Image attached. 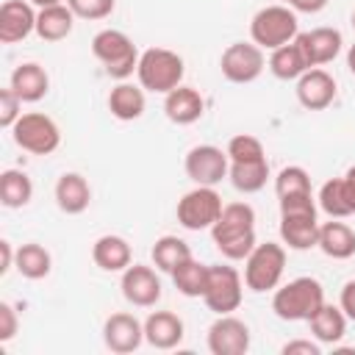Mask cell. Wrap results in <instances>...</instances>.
I'll list each match as a JSON object with an SVG mask.
<instances>
[{"instance_id":"1","label":"cell","mask_w":355,"mask_h":355,"mask_svg":"<svg viewBox=\"0 0 355 355\" xmlns=\"http://www.w3.org/2000/svg\"><path fill=\"white\" fill-rule=\"evenodd\" d=\"M211 239L222 258L227 261H244L258 239H255V211L250 202H227L211 227Z\"/></svg>"},{"instance_id":"2","label":"cell","mask_w":355,"mask_h":355,"mask_svg":"<svg viewBox=\"0 0 355 355\" xmlns=\"http://www.w3.org/2000/svg\"><path fill=\"white\" fill-rule=\"evenodd\" d=\"M324 305V288L316 277H294L275 288L272 311L283 322H308Z\"/></svg>"},{"instance_id":"3","label":"cell","mask_w":355,"mask_h":355,"mask_svg":"<svg viewBox=\"0 0 355 355\" xmlns=\"http://www.w3.org/2000/svg\"><path fill=\"white\" fill-rule=\"evenodd\" d=\"M183 75H186V64L175 50H169V47H147V50H141L139 67H136V78H139V86L144 92L169 94L172 89H178L183 83Z\"/></svg>"},{"instance_id":"4","label":"cell","mask_w":355,"mask_h":355,"mask_svg":"<svg viewBox=\"0 0 355 355\" xmlns=\"http://www.w3.org/2000/svg\"><path fill=\"white\" fill-rule=\"evenodd\" d=\"M92 53L105 67V75L114 80H128L136 72L139 55H141L139 47L133 44V39L116 28L97 31L92 39Z\"/></svg>"},{"instance_id":"5","label":"cell","mask_w":355,"mask_h":355,"mask_svg":"<svg viewBox=\"0 0 355 355\" xmlns=\"http://www.w3.org/2000/svg\"><path fill=\"white\" fill-rule=\"evenodd\" d=\"M300 33V22H297V11L288 6H263L261 11H255V17L250 19V39L261 47V50H277L288 42H294Z\"/></svg>"},{"instance_id":"6","label":"cell","mask_w":355,"mask_h":355,"mask_svg":"<svg viewBox=\"0 0 355 355\" xmlns=\"http://www.w3.org/2000/svg\"><path fill=\"white\" fill-rule=\"evenodd\" d=\"M286 272V247L277 241L255 244V250L244 258V286L255 294L275 291Z\"/></svg>"},{"instance_id":"7","label":"cell","mask_w":355,"mask_h":355,"mask_svg":"<svg viewBox=\"0 0 355 355\" xmlns=\"http://www.w3.org/2000/svg\"><path fill=\"white\" fill-rule=\"evenodd\" d=\"M11 139L19 150H25L31 155H50L61 144V130L53 116L42 114V111H28L14 122Z\"/></svg>"},{"instance_id":"8","label":"cell","mask_w":355,"mask_h":355,"mask_svg":"<svg viewBox=\"0 0 355 355\" xmlns=\"http://www.w3.org/2000/svg\"><path fill=\"white\" fill-rule=\"evenodd\" d=\"M222 197L214 186H194L178 200V222L186 230H211L222 214Z\"/></svg>"},{"instance_id":"9","label":"cell","mask_w":355,"mask_h":355,"mask_svg":"<svg viewBox=\"0 0 355 355\" xmlns=\"http://www.w3.org/2000/svg\"><path fill=\"white\" fill-rule=\"evenodd\" d=\"M244 297V280L241 275L227 263H208V286L202 294V302L216 316L233 313L241 305Z\"/></svg>"},{"instance_id":"10","label":"cell","mask_w":355,"mask_h":355,"mask_svg":"<svg viewBox=\"0 0 355 355\" xmlns=\"http://www.w3.org/2000/svg\"><path fill=\"white\" fill-rule=\"evenodd\" d=\"M263 67H266V58L255 42H233L222 50V58H219L222 78L230 83H252L261 78Z\"/></svg>"},{"instance_id":"11","label":"cell","mask_w":355,"mask_h":355,"mask_svg":"<svg viewBox=\"0 0 355 355\" xmlns=\"http://www.w3.org/2000/svg\"><path fill=\"white\" fill-rule=\"evenodd\" d=\"M183 169L189 175V180L194 186H216L227 178L230 169V158L222 147L216 144H197L186 153Z\"/></svg>"},{"instance_id":"12","label":"cell","mask_w":355,"mask_h":355,"mask_svg":"<svg viewBox=\"0 0 355 355\" xmlns=\"http://www.w3.org/2000/svg\"><path fill=\"white\" fill-rule=\"evenodd\" d=\"M119 288H122V297L136 308H153L164 294L161 277L155 275L153 266H144V263H130L122 272Z\"/></svg>"},{"instance_id":"13","label":"cell","mask_w":355,"mask_h":355,"mask_svg":"<svg viewBox=\"0 0 355 355\" xmlns=\"http://www.w3.org/2000/svg\"><path fill=\"white\" fill-rule=\"evenodd\" d=\"M294 42H297V47H300L308 69L311 67H324V64L336 61V55L341 53V44H344L341 31L327 28V25L313 28V31H302V33H297Z\"/></svg>"},{"instance_id":"14","label":"cell","mask_w":355,"mask_h":355,"mask_svg":"<svg viewBox=\"0 0 355 355\" xmlns=\"http://www.w3.org/2000/svg\"><path fill=\"white\" fill-rule=\"evenodd\" d=\"M208 349L214 355H244L250 349V327L233 313L216 316L208 327Z\"/></svg>"},{"instance_id":"15","label":"cell","mask_w":355,"mask_h":355,"mask_svg":"<svg viewBox=\"0 0 355 355\" xmlns=\"http://www.w3.org/2000/svg\"><path fill=\"white\" fill-rule=\"evenodd\" d=\"M297 100L302 108L308 111H324L333 100H336V78L322 69V67H311L297 78Z\"/></svg>"},{"instance_id":"16","label":"cell","mask_w":355,"mask_h":355,"mask_svg":"<svg viewBox=\"0 0 355 355\" xmlns=\"http://www.w3.org/2000/svg\"><path fill=\"white\" fill-rule=\"evenodd\" d=\"M103 341L111 352H119V355H128L133 349L141 347L144 341V322H139L133 313H111L103 324Z\"/></svg>"},{"instance_id":"17","label":"cell","mask_w":355,"mask_h":355,"mask_svg":"<svg viewBox=\"0 0 355 355\" xmlns=\"http://www.w3.org/2000/svg\"><path fill=\"white\" fill-rule=\"evenodd\" d=\"M36 14L31 0H6L0 6V42L17 44L36 33Z\"/></svg>"},{"instance_id":"18","label":"cell","mask_w":355,"mask_h":355,"mask_svg":"<svg viewBox=\"0 0 355 355\" xmlns=\"http://www.w3.org/2000/svg\"><path fill=\"white\" fill-rule=\"evenodd\" d=\"M186 336L183 319L172 311H153L144 319V341L155 349H175Z\"/></svg>"},{"instance_id":"19","label":"cell","mask_w":355,"mask_h":355,"mask_svg":"<svg viewBox=\"0 0 355 355\" xmlns=\"http://www.w3.org/2000/svg\"><path fill=\"white\" fill-rule=\"evenodd\" d=\"M164 114L175 125H194L205 114V100L191 86H178L169 94H164Z\"/></svg>"},{"instance_id":"20","label":"cell","mask_w":355,"mask_h":355,"mask_svg":"<svg viewBox=\"0 0 355 355\" xmlns=\"http://www.w3.org/2000/svg\"><path fill=\"white\" fill-rule=\"evenodd\" d=\"M280 241L288 250H311L319 241L316 214H280Z\"/></svg>"},{"instance_id":"21","label":"cell","mask_w":355,"mask_h":355,"mask_svg":"<svg viewBox=\"0 0 355 355\" xmlns=\"http://www.w3.org/2000/svg\"><path fill=\"white\" fill-rule=\"evenodd\" d=\"M55 205L75 216V214H83L92 202V186L89 180L80 175V172H64L58 180H55Z\"/></svg>"},{"instance_id":"22","label":"cell","mask_w":355,"mask_h":355,"mask_svg":"<svg viewBox=\"0 0 355 355\" xmlns=\"http://www.w3.org/2000/svg\"><path fill=\"white\" fill-rule=\"evenodd\" d=\"M92 261L103 272H125L133 263V250H130L128 239H122L116 233H105L92 244Z\"/></svg>"},{"instance_id":"23","label":"cell","mask_w":355,"mask_h":355,"mask_svg":"<svg viewBox=\"0 0 355 355\" xmlns=\"http://www.w3.org/2000/svg\"><path fill=\"white\" fill-rule=\"evenodd\" d=\"M8 86L17 92V97L22 103H39L47 92H50V75L44 72L42 64L36 61H25L11 72Z\"/></svg>"},{"instance_id":"24","label":"cell","mask_w":355,"mask_h":355,"mask_svg":"<svg viewBox=\"0 0 355 355\" xmlns=\"http://www.w3.org/2000/svg\"><path fill=\"white\" fill-rule=\"evenodd\" d=\"M316 247L333 261H347L355 255V230L341 219H330V222L319 225Z\"/></svg>"},{"instance_id":"25","label":"cell","mask_w":355,"mask_h":355,"mask_svg":"<svg viewBox=\"0 0 355 355\" xmlns=\"http://www.w3.org/2000/svg\"><path fill=\"white\" fill-rule=\"evenodd\" d=\"M347 313L341 311V305H330L324 302L311 319H308V327H311V336L319 341V344H330L336 347L344 333H347Z\"/></svg>"},{"instance_id":"26","label":"cell","mask_w":355,"mask_h":355,"mask_svg":"<svg viewBox=\"0 0 355 355\" xmlns=\"http://www.w3.org/2000/svg\"><path fill=\"white\" fill-rule=\"evenodd\" d=\"M72 28H75V14L67 3L39 8L36 14V36L42 42H61L72 33Z\"/></svg>"},{"instance_id":"27","label":"cell","mask_w":355,"mask_h":355,"mask_svg":"<svg viewBox=\"0 0 355 355\" xmlns=\"http://www.w3.org/2000/svg\"><path fill=\"white\" fill-rule=\"evenodd\" d=\"M144 105H147L144 89H141V86H133V83H128V80H119V83L111 89V94H108V111H111V116H116L119 122H133V119H139V116L144 114Z\"/></svg>"},{"instance_id":"28","label":"cell","mask_w":355,"mask_h":355,"mask_svg":"<svg viewBox=\"0 0 355 355\" xmlns=\"http://www.w3.org/2000/svg\"><path fill=\"white\" fill-rule=\"evenodd\" d=\"M266 178H269V161L266 158H258V161H230L227 180L241 194L261 191L266 186Z\"/></svg>"},{"instance_id":"29","label":"cell","mask_w":355,"mask_h":355,"mask_svg":"<svg viewBox=\"0 0 355 355\" xmlns=\"http://www.w3.org/2000/svg\"><path fill=\"white\" fill-rule=\"evenodd\" d=\"M14 269H17L25 280H42V277H47L50 269H53V255H50L42 244L28 241V244L17 247Z\"/></svg>"},{"instance_id":"30","label":"cell","mask_w":355,"mask_h":355,"mask_svg":"<svg viewBox=\"0 0 355 355\" xmlns=\"http://www.w3.org/2000/svg\"><path fill=\"white\" fill-rule=\"evenodd\" d=\"M266 67H269V72H272L277 80H297V78L308 69V64H305V58H302L297 42H288V44L272 50Z\"/></svg>"},{"instance_id":"31","label":"cell","mask_w":355,"mask_h":355,"mask_svg":"<svg viewBox=\"0 0 355 355\" xmlns=\"http://www.w3.org/2000/svg\"><path fill=\"white\" fill-rule=\"evenodd\" d=\"M33 200V183L22 169H6L0 175V202L6 208H25Z\"/></svg>"},{"instance_id":"32","label":"cell","mask_w":355,"mask_h":355,"mask_svg":"<svg viewBox=\"0 0 355 355\" xmlns=\"http://www.w3.org/2000/svg\"><path fill=\"white\" fill-rule=\"evenodd\" d=\"M150 255H153L155 269H161V272H169V275H172L183 261H189V258H191V247H189L183 239H178V236H161V239H155V244H153Z\"/></svg>"},{"instance_id":"33","label":"cell","mask_w":355,"mask_h":355,"mask_svg":"<svg viewBox=\"0 0 355 355\" xmlns=\"http://www.w3.org/2000/svg\"><path fill=\"white\" fill-rule=\"evenodd\" d=\"M172 283L183 297H202L208 286V263H200L191 255L172 272Z\"/></svg>"},{"instance_id":"34","label":"cell","mask_w":355,"mask_h":355,"mask_svg":"<svg viewBox=\"0 0 355 355\" xmlns=\"http://www.w3.org/2000/svg\"><path fill=\"white\" fill-rule=\"evenodd\" d=\"M316 202L319 208L330 216V219H344V216H352V205L347 200V191H344V180L341 178H330L322 183L319 194H316Z\"/></svg>"},{"instance_id":"35","label":"cell","mask_w":355,"mask_h":355,"mask_svg":"<svg viewBox=\"0 0 355 355\" xmlns=\"http://www.w3.org/2000/svg\"><path fill=\"white\" fill-rule=\"evenodd\" d=\"M275 191H277V197L311 194L313 189H311V175H308V169H302V166H297V164L283 166V169L277 172V178H275Z\"/></svg>"},{"instance_id":"36","label":"cell","mask_w":355,"mask_h":355,"mask_svg":"<svg viewBox=\"0 0 355 355\" xmlns=\"http://www.w3.org/2000/svg\"><path fill=\"white\" fill-rule=\"evenodd\" d=\"M225 153H227L230 161H258V158H266L261 139H255V136H250V133L233 136V139L227 141Z\"/></svg>"},{"instance_id":"37","label":"cell","mask_w":355,"mask_h":355,"mask_svg":"<svg viewBox=\"0 0 355 355\" xmlns=\"http://www.w3.org/2000/svg\"><path fill=\"white\" fill-rule=\"evenodd\" d=\"M80 19H105L114 14L116 0H64Z\"/></svg>"},{"instance_id":"38","label":"cell","mask_w":355,"mask_h":355,"mask_svg":"<svg viewBox=\"0 0 355 355\" xmlns=\"http://www.w3.org/2000/svg\"><path fill=\"white\" fill-rule=\"evenodd\" d=\"M22 100L17 97V92L11 89V86H6V89H0V128H6V130H11L14 128V122L22 116Z\"/></svg>"},{"instance_id":"39","label":"cell","mask_w":355,"mask_h":355,"mask_svg":"<svg viewBox=\"0 0 355 355\" xmlns=\"http://www.w3.org/2000/svg\"><path fill=\"white\" fill-rule=\"evenodd\" d=\"M280 200V214H316V200L311 194H288L277 197Z\"/></svg>"},{"instance_id":"40","label":"cell","mask_w":355,"mask_h":355,"mask_svg":"<svg viewBox=\"0 0 355 355\" xmlns=\"http://www.w3.org/2000/svg\"><path fill=\"white\" fill-rule=\"evenodd\" d=\"M17 327H19V319H17V311L11 302H0V341H11L17 336Z\"/></svg>"},{"instance_id":"41","label":"cell","mask_w":355,"mask_h":355,"mask_svg":"<svg viewBox=\"0 0 355 355\" xmlns=\"http://www.w3.org/2000/svg\"><path fill=\"white\" fill-rule=\"evenodd\" d=\"M280 352L283 355H322V344L311 341V338H294V341L283 344Z\"/></svg>"},{"instance_id":"42","label":"cell","mask_w":355,"mask_h":355,"mask_svg":"<svg viewBox=\"0 0 355 355\" xmlns=\"http://www.w3.org/2000/svg\"><path fill=\"white\" fill-rule=\"evenodd\" d=\"M338 305H341V311L347 313V319H349V322H355V280H347V283L341 286Z\"/></svg>"},{"instance_id":"43","label":"cell","mask_w":355,"mask_h":355,"mask_svg":"<svg viewBox=\"0 0 355 355\" xmlns=\"http://www.w3.org/2000/svg\"><path fill=\"white\" fill-rule=\"evenodd\" d=\"M283 6L294 8L297 14H319L327 6V0H283Z\"/></svg>"},{"instance_id":"44","label":"cell","mask_w":355,"mask_h":355,"mask_svg":"<svg viewBox=\"0 0 355 355\" xmlns=\"http://www.w3.org/2000/svg\"><path fill=\"white\" fill-rule=\"evenodd\" d=\"M14 261H17V250L11 247L8 239L0 241V275H6L8 269H14Z\"/></svg>"},{"instance_id":"45","label":"cell","mask_w":355,"mask_h":355,"mask_svg":"<svg viewBox=\"0 0 355 355\" xmlns=\"http://www.w3.org/2000/svg\"><path fill=\"white\" fill-rule=\"evenodd\" d=\"M341 180H344L347 200H349V205H352V211H355V166H349V169L341 175Z\"/></svg>"},{"instance_id":"46","label":"cell","mask_w":355,"mask_h":355,"mask_svg":"<svg viewBox=\"0 0 355 355\" xmlns=\"http://www.w3.org/2000/svg\"><path fill=\"white\" fill-rule=\"evenodd\" d=\"M347 69L355 75V44H349V50H347Z\"/></svg>"},{"instance_id":"47","label":"cell","mask_w":355,"mask_h":355,"mask_svg":"<svg viewBox=\"0 0 355 355\" xmlns=\"http://www.w3.org/2000/svg\"><path fill=\"white\" fill-rule=\"evenodd\" d=\"M33 6H39V8H47V6H58V3H64V0H31Z\"/></svg>"},{"instance_id":"48","label":"cell","mask_w":355,"mask_h":355,"mask_svg":"<svg viewBox=\"0 0 355 355\" xmlns=\"http://www.w3.org/2000/svg\"><path fill=\"white\" fill-rule=\"evenodd\" d=\"M349 22H352V31H355V11H352V17H349Z\"/></svg>"}]
</instances>
